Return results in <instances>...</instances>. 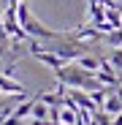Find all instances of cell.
Instances as JSON below:
<instances>
[{
	"instance_id": "1",
	"label": "cell",
	"mask_w": 122,
	"mask_h": 125,
	"mask_svg": "<svg viewBox=\"0 0 122 125\" xmlns=\"http://www.w3.org/2000/svg\"><path fill=\"white\" fill-rule=\"evenodd\" d=\"M33 54H35V60H38V62H44V65H49L52 71L63 68L65 62H68V60H63V57H60L57 52H49V49H41V52H33Z\"/></svg>"
},
{
	"instance_id": "2",
	"label": "cell",
	"mask_w": 122,
	"mask_h": 125,
	"mask_svg": "<svg viewBox=\"0 0 122 125\" xmlns=\"http://www.w3.org/2000/svg\"><path fill=\"white\" fill-rule=\"evenodd\" d=\"M0 93H11V95H27V90L19 84V82H14V76H6V73H0Z\"/></svg>"
},
{
	"instance_id": "3",
	"label": "cell",
	"mask_w": 122,
	"mask_h": 125,
	"mask_svg": "<svg viewBox=\"0 0 122 125\" xmlns=\"http://www.w3.org/2000/svg\"><path fill=\"white\" fill-rule=\"evenodd\" d=\"M103 109H106L109 114H119V112H122V98L114 93V87H111V93H109V98H106V103H103Z\"/></svg>"
},
{
	"instance_id": "4",
	"label": "cell",
	"mask_w": 122,
	"mask_h": 125,
	"mask_svg": "<svg viewBox=\"0 0 122 125\" xmlns=\"http://www.w3.org/2000/svg\"><path fill=\"white\" fill-rule=\"evenodd\" d=\"M76 62H79V65L84 68V71H90V73H95V71L100 68V60H98V57H90V54H81Z\"/></svg>"
},
{
	"instance_id": "5",
	"label": "cell",
	"mask_w": 122,
	"mask_h": 125,
	"mask_svg": "<svg viewBox=\"0 0 122 125\" xmlns=\"http://www.w3.org/2000/svg\"><path fill=\"white\" fill-rule=\"evenodd\" d=\"M33 117L35 120H49V103H44V101H35V106H33Z\"/></svg>"
},
{
	"instance_id": "6",
	"label": "cell",
	"mask_w": 122,
	"mask_h": 125,
	"mask_svg": "<svg viewBox=\"0 0 122 125\" xmlns=\"http://www.w3.org/2000/svg\"><path fill=\"white\" fill-rule=\"evenodd\" d=\"M106 41L111 46H122V27H114L111 33H106Z\"/></svg>"
},
{
	"instance_id": "7",
	"label": "cell",
	"mask_w": 122,
	"mask_h": 125,
	"mask_svg": "<svg viewBox=\"0 0 122 125\" xmlns=\"http://www.w3.org/2000/svg\"><path fill=\"white\" fill-rule=\"evenodd\" d=\"M111 65L117 68V71H122V46H114V52H111Z\"/></svg>"
},
{
	"instance_id": "8",
	"label": "cell",
	"mask_w": 122,
	"mask_h": 125,
	"mask_svg": "<svg viewBox=\"0 0 122 125\" xmlns=\"http://www.w3.org/2000/svg\"><path fill=\"white\" fill-rule=\"evenodd\" d=\"M0 125H25V120H22V117H16V114H11L8 120H3Z\"/></svg>"
},
{
	"instance_id": "9",
	"label": "cell",
	"mask_w": 122,
	"mask_h": 125,
	"mask_svg": "<svg viewBox=\"0 0 122 125\" xmlns=\"http://www.w3.org/2000/svg\"><path fill=\"white\" fill-rule=\"evenodd\" d=\"M111 125H122V112H119V114H114V120H111Z\"/></svg>"
},
{
	"instance_id": "10",
	"label": "cell",
	"mask_w": 122,
	"mask_h": 125,
	"mask_svg": "<svg viewBox=\"0 0 122 125\" xmlns=\"http://www.w3.org/2000/svg\"><path fill=\"white\" fill-rule=\"evenodd\" d=\"M52 125H57V122H52Z\"/></svg>"
}]
</instances>
